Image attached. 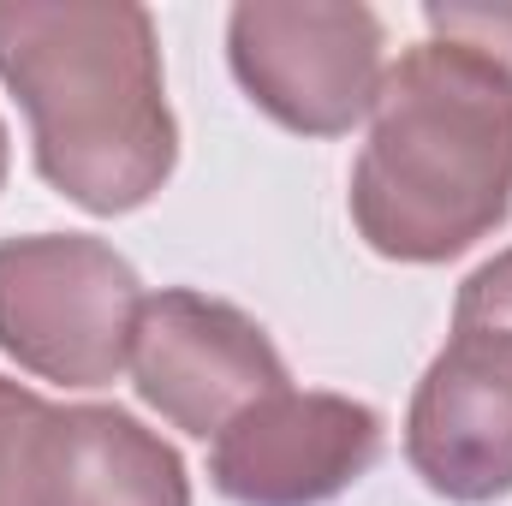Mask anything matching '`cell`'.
Returning a JSON list of instances; mask_svg holds the SVG:
<instances>
[{"mask_svg": "<svg viewBox=\"0 0 512 506\" xmlns=\"http://www.w3.org/2000/svg\"><path fill=\"white\" fill-rule=\"evenodd\" d=\"M233 72L280 126L352 131L382 90V24L364 6H239Z\"/></svg>", "mask_w": 512, "mask_h": 506, "instance_id": "277c9868", "label": "cell"}, {"mask_svg": "<svg viewBox=\"0 0 512 506\" xmlns=\"http://www.w3.org/2000/svg\"><path fill=\"white\" fill-rule=\"evenodd\" d=\"M137 274L120 251L78 233L0 245V352L66 387H102L131 364Z\"/></svg>", "mask_w": 512, "mask_h": 506, "instance_id": "3957f363", "label": "cell"}, {"mask_svg": "<svg viewBox=\"0 0 512 506\" xmlns=\"http://www.w3.org/2000/svg\"><path fill=\"white\" fill-rule=\"evenodd\" d=\"M382 453V417L340 393H268L209 453V477L239 506H316L358 483Z\"/></svg>", "mask_w": 512, "mask_h": 506, "instance_id": "52a82bcc", "label": "cell"}, {"mask_svg": "<svg viewBox=\"0 0 512 506\" xmlns=\"http://www.w3.org/2000/svg\"><path fill=\"white\" fill-rule=\"evenodd\" d=\"M453 322H489V328H512V251L483 262L465 286H459V310Z\"/></svg>", "mask_w": 512, "mask_h": 506, "instance_id": "8fae6325", "label": "cell"}, {"mask_svg": "<svg viewBox=\"0 0 512 506\" xmlns=\"http://www.w3.org/2000/svg\"><path fill=\"white\" fill-rule=\"evenodd\" d=\"M429 30L512 72V6H429Z\"/></svg>", "mask_w": 512, "mask_h": 506, "instance_id": "30bf717a", "label": "cell"}, {"mask_svg": "<svg viewBox=\"0 0 512 506\" xmlns=\"http://www.w3.org/2000/svg\"><path fill=\"white\" fill-rule=\"evenodd\" d=\"M405 459L447 501L512 495V328L453 322L447 352L417 381Z\"/></svg>", "mask_w": 512, "mask_h": 506, "instance_id": "8992f818", "label": "cell"}, {"mask_svg": "<svg viewBox=\"0 0 512 506\" xmlns=\"http://www.w3.org/2000/svg\"><path fill=\"white\" fill-rule=\"evenodd\" d=\"M54 405L0 376V506H36V435Z\"/></svg>", "mask_w": 512, "mask_h": 506, "instance_id": "9c48e42d", "label": "cell"}, {"mask_svg": "<svg viewBox=\"0 0 512 506\" xmlns=\"http://www.w3.org/2000/svg\"><path fill=\"white\" fill-rule=\"evenodd\" d=\"M0 179H6V126H0Z\"/></svg>", "mask_w": 512, "mask_h": 506, "instance_id": "7c38bea8", "label": "cell"}, {"mask_svg": "<svg viewBox=\"0 0 512 506\" xmlns=\"http://www.w3.org/2000/svg\"><path fill=\"white\" fill-rule=\"evenodd\" d=\"M0 84L24 102L36 167L96 215L173 173V114L143 6H0Z\"/></svg>", "mask_w": 512, "mask_h": 506, "instance_id": "6da1fadb", "label": "cell"}, {"mask_svg": "<svg viewBox=\"0 0 512 506\" xmlns=\"http://www.w3.org/2000/svg\"><path fill=\"white\" fill-rule=\"evenodd\" d=\"M36 506H191L179 453L114 405L48 411L36 435Z\"/></svg>", "mask_w": 512, "mask_h": 506, "instance_id": "ba28073f", "label": "cell"}, {"mask_svg": "<svg viewBox=\"0 0 512 506\" xmlns=\"http://www.w3.org/2000/svg\"><path fill=\"white\" fill-rule=\"evenodd\" d=\"M137 393L185 435H221L239 411L286 387V364L245 310L203 292H155L131 334Z\"/></svg>", "mask_w": 512, "mask_h": 506, "instance_id": "5b68a950", "label": "cell"}, {"mask_svg": "<svg viewBox=\"0 0 512 506\" xmlns=\"http://www.w3.org/2000/svg\"><path fill=\"white\" fill-rule=\"evenodd\" d=\"M512 209V72L459 42L411 48L376 90L352 221L382 256L441 262Z\"/></svg>", "mask_w": 512, "mask_h": 506, "instance_id": "7a4b0ae2", "label": "cell"}]
</instances>
